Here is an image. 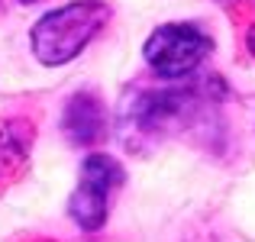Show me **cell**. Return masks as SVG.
I'll list each match as a JSON object with an SVG mask.
<instances>
[{"mask_svg":"<svg viewBox=\"0 0 255 242\" xmlns=\"http://www.w3.org/2000/svg\"><path fill=\"white\" fill-rule=\"evenodd\" d=\"M246 45H249V52L255 55V26H252L249 32H246Z\"/></svg>","mask_w":255,"mask_h":242,"instance_id":"obj_7","label":"cell"},{"mask_svg":"<svg viewBox=\"0 0 255 242\" xmlns=\"http://www.w3.org/2000/svg\"><path fill=\"white\" fill-rule=\"evenodd\" d=\"M110 19V6L104 0H75L58 10L45 13L29 29V49L39 65L62 68L75 62L78 55L94 42L100 29Z\"/></svg>","mask_w":255,"mask_h":242,"instance_id":"obj_2","label":"cell"},{"mask_svg":"<svg viewBox=\"0 0 255 242\" xmlns=\"http://www.w3.org/2000/svg\"><path fill=\"white\" fill-rule=\"evenodd\" d=\"M210 52L213 39L194 23H162L158 29H152V36L142 45L145 65L165 81L191 78Z\"/></svg>","mask_w":255,"mask_h":242,"instance_id":"obj_4","label":"cell"},{"mask_svg":"<svg viewBox=\"0 0 255 242\" xmlns=\"http://www.w3.org/2000/svg\"><path fill=\"white\" fill-rule=\"evenodd\" d=\"M29 145H32V126L19 120H0V184L6 178H16L29 165Z\"/></svg>","mask_w":255,"mask_h":242,"instance_id":"obj_6","label":"cell"},{"mask_svg":"<svg viewBox=\"0 0 255 242\" xmlns=\"http://www.w3.org/2000/svg\"><path fill=\"white\" fill-rule=\"evenodd\" d=\"M213 94L204 84L142 87L120 107V139L132 149H149L184 132L210 107Z\"/></svg>","mask_w":255,"mask_h":242,"instance_id":"obj_1","label":"cell"},{"mask_svg":"<svg viewBox=\"0 0 255 242\" xmlns=\"http://www.w3.org/2000/svg\"><path fill=\"white\" fill-rule=\"evenodd\" d=\"M110 129V113H107L104 100L94 91H78L71 94V100L62 110V132L71 145H81V149H91Z\"/></svg>","mask_w":255,"mask_h":242,"instance_id":"obj_5","label":"cell"},{"mask_svg":"<svg viewBox=\"0 0 255 242\" xmlns=\"http://www.w3.org/2000/svg\"><path fill=\"white\" fill-rule=\"evenodd\" d=\"M19 3H36V0H19Z\"/></svg>","mask_w":255,"mask_h":242,"instance_id":"obj_8","label":"cell"},{"mask_svg":"<svg viewBox=\"0 0 255 242\" xmlns=\"http://www.w3.org/2000/svg\"><path fill=\"white\" fill-rule=\"evenodd\" d=\"M126 171L113 155L107 152H91L81 161L78 184L68 197V217L78 230L84 233H100L107 226V217L113 210V197L123 187Z\"/></svg>","mask_w":255,"mask_h":242,"instance_id":"obj_3","label":"cell"}]
</instances>
